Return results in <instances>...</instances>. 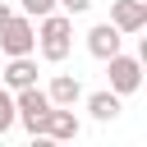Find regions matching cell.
Wrapping results in <instances>:
<instances>
[{
	"instance_id": "7a4b0ae2",
	"label": "cell",
	"mask_w": 147,
	"mask_h": 147,
	"mask_svg": "<svg viewBox=\"0 0 147 147\" xmlns=\"http://www.w3.org/2000/svg\"><path fill=\"white\" fill-rule=\"evenodd\" d=\"M14 110H18V124H23L32 138H41V124H46V115H51V96H46V87H37V83L18 87V92H14Z\"/></svg>"
},
{
	"instance_id": "4fadbf2b",
	"label": "cell",
	"mask_w": 147,
	"mask_h": 147,
	"mask_svg": "<svg viewBox=\"0 0 147 147\" xmlns=\"http://www.w3.org/2000/svg\"><path fill=\"white\" fill-rule=\"evenodd\" d=\"M55 5H60L64 14H87V9H92V0H55Z\"/></svg>"
},
{
	"instance_id": "52a82bcc",
	"label": "cell",
	"mask_w": 147,
	"mask_h": 147,
	"mask_svg": "<svg viewBox=\"0 0 147 147\" xmlns=\"http://www.w3.org/2000/svg\"><path fill=\"white\" fill-rule=\"evenodd\" d=\"M119 46H124V32H119V28L110 23V18H106V23H96V28L87 32V51H92L96 60H110V55H115Z\"/></svg>"
},
{
	"instance_id": "8fae6325",
	"label": "cell",
	"mask_w": 147,
	"mask_h": 147,
	"mask_svg": "<svg viewBox=\"0 0 147 147\" xmlns=\"http://www.w3.org/2000/svg\"><path fill=\"white\" fill-rule=\"evenodd\" d=\"M14 124H18V110H14V92L0 83V133H9Z\"/></svg>"
},
{
	"instance_id": "7c38bea8",
	"label": "cell",
	"mask_w": 147,
	"mask_h": 147,
	"mask_svg": "<svg viewBox=\"0 0 147 147\" xmlns=\"http://www.w3.org/2000/svg\"><path fill=\"white\" fill-rule=\"evenodd\" d=\"M18 9L28 14V18H41V14H51V9H60L55 0H18Z\"/></svg>"
},
{
	"instance_id": "277c9868",
	"label": "cell",
	"mask_w": 147,
	"mask_h": 147,
	"mask_svg": "<svg viewBox=\"0 0 147 147\" xmlns=\"http://www.w3.org/2000/svg\"><path fill=\"white\" fill-rule=\"evenodd\" d=\"M106 78H110V92L129 96V92H138V83H142V60H138V55L115 51V55L106 60Z\"/></svg>"
},
{
	"instance_id": "5bb4252c",
	"label": "cell",
	"mask_w": 147,
	"mask_h": 147,
	"mask_svg": "<svg viewBox=\"0 0 147 147\" xmlns=\"http://www.w3.org/2000/svg\"><path fill=\"white\" fill-rule=\"evenodd\" d=\"M9 14H14V9H9V5H5V0H0V23H5V18H9Z\"/></svg>"
},
{
	"instance_id": "9c48e42d",
	"label": "cell",
	"mask_w": 147,
	"mask_h": 147,
	"mask_svg": "<svg viewBox=\"0 0 147 147\" xmlns=\"http://www.w3.org/2000/svg\"><path fill=\"white\" fill-rule=\"evenodd\" d=\"M46 96H51V106H74V101L83 96L78 74H55V78H51V87H46Z\"/></svg>"
},
{
	"instance_id": "5b68a950",
	"label": "cell",
	"mask_w": 147,
	"mask_h": 147,
	"mask_svg": "<svg viewBox=\"0 0 147 147\" xmlns=\"http://www.w3.org/2000/svg\"><path fill=\"white\" fill-rule=\"evenodd\" d=\"M41 138H46V142H69V138H78V115H74V106H51V115H46V124H41Z\"/></svg>"
},
{
	"instance_id": "8992f818",
	"label": "cell",
	"mask_w": 147,
	"mask_h": 147,
	"mask_svg": "<svg viewBox=\"0 0 147 147\" xmlns=\"http://www.w3.org/2000/svg\"><path fill=\"white\" fill-rule=\"evenodd\" d=\"M110 23L129 37L147 28V0H110Z\"/></svg>"
},
{
	"instance_id": "3957f363",
	"label": "cell",
	"mask_w": 147,
	"mask_h": 147,
	"mask_svg": "<svg viewBox=\"0 0 147 147\" xmlns=\"http://www.w3.org/2000/svg\"><path fill=\"white\" fill-rule=\"evenodd\" d=\"M0 51L5 55H32L37 51V28L28 14H9L0 23Z\"/></svg>"
},
{
	"instance_id": "30bf717a",
	"label": "cell",
	"mask_w": 147,
	"mask_h": 147,
	"mask_svg": "<svg viewBox=\"0 0 147 147\" xmlns=\"http://www.w3.org/2000/svg\"><path fill=\"white\" fill-rule=\"evenodd\" d=\"M87 110H92V119L110 124V119H115L124 106H119V92H110V87H106V92H92V96H87Z\"/></svg>"
},
{
	"instance_id": "ba28073f",
	"label": "cell",
	"mask_w": 147,
	"mask_h": 147,
	"mask_svg": "<svg viewBox=\"0 0 147 147\" xmlns=\"http://www.w3.org/2000/svg\"><path fill=\"white\" fill-rule=\"evenodd\" d=\"M0 83H5L9 92H18V87L37 83V60H32V55H9V64L0 69Z\"/></svg>"
},
{
	"instance_id": "6da1fadb",
	"label": "cell",
	"mask_w": 147,
	"mask_h": 147,
	"mask_svg": "<svg viewBox=\"0 0 147 147\" xmlns=\"http://www.w3.org/2000/svg\"><path fill=\"white\" fill-rule=\"evenodd\" d=\"M37 51L51 64L69 60V51H74V14H60V9L41 14V23H37Z\"/></svg>"
}]
</instances>
